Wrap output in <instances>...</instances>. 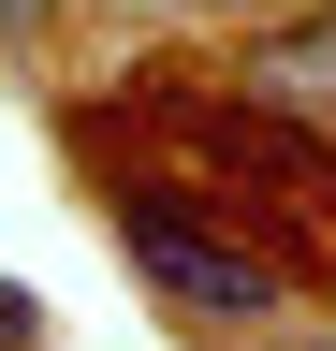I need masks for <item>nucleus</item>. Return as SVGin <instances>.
I'll return each mask as SVG.
<instances>
[{
    "label": "nucleus",
    "instance_id": "nucleus-2",
    "mask_svg": "<svg viewBox=\"0 0 336 351\" xmlns=\"http://www.w3.org/2000/svg\"><path fill=\"white\" fill-rule=\"evenodd\" d=\"M29 337H44V307H29L15 278H0V351H29Z\"/></svg>",
    "mask_w": 336,
    "mask_h": 351
},
{
    "label": "nucleus",
    "instance_id": "nucleus-1",
    "mask_svg": "<svg viewBox=\"0 0 336 351\" xmlns=\"http://www.w3.org/2000/svg\"><path fill=\"white\" fill-rule=\"evenodd\" d=\"M117 234H132V263H146L176 307H205V322H263V307H278V249H263V234H234L205 191L132 176V191H117Z\"/></svg>",
    "mask_w": 336,
    "mask_h": 351
},
{
    "label": "nucleus",
    "instance_id": "nucleus-3",
    "mask_svg": "<svg viewBox=\"0 0 336 351\" xmlns=\"http://www.w3.org/2000/svg\"><path fill=\"white\" fill-rule=\"evenodd\" d=\"M29 15H44V0H0V29H29Z\"/></svg>",
    "mask_w": 336,
    "mask_h": 351
}]
</instances>
